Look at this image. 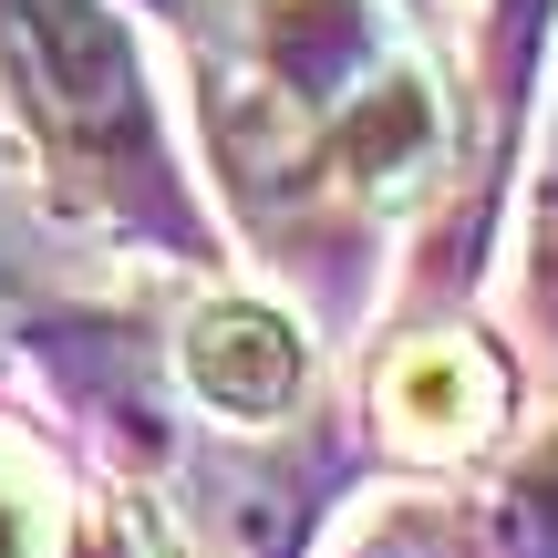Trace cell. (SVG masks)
<instances>
[{
	"label": "cell",
	"instance_id": "6da1fadb",
	"mask_svg": "<svg viewBox=\"0 0 558 558\" xmlns=\"http://www.w3.org/2000/svg\"><path fill=\"white\" fill-rule=\"evenodd\" d=\"M0 62L11 94L32 114V135L52 145L73 177L156 197V114H145L135 41L114 32L104 0H0Z\"/></svg>",
	"mask_w": 558,
	"mask_h": 558
},
{
	"label": "cell",
	"instance_id": "7a4b0ae2",
	"mask_svg": "<svg viewBox=\"0 0 558 558\" xmlns=\"http://www.w3.org/2000/svg\"><path fill=\"white\" fill-rule=\"evenodd\" d=\"M300 373H311V362H300V331L279 311H259V300H218V311L186 320V383H197L218 414H248V424L290 414Z\"/></svg>",
	"mask_w": 558,
	"mask_h": 558
},
{
	"label": "cell",
	"instance_id": "3957f363",
	"mask_svg": "<svg viewBox=\"0 0 558 558\" xmlns=\"http://www.w3.org/2000/svg\"><path fill=\"white\" fill-rule=\"evenodd\" d=\"M445 124H435V94H424V73H373L352 104H341L331 124H320V156L341 166V177L362 186V197H393V186H414L424 166H435Z\"/></svg>",
	"mask_w": 558,
	"mask_h": 558
},
{
	"label": "cell",
	"instance_id": "277c9868",
	"mask_svg": "<svg viewBox=\"0 0 558 558\" xmlns=\"http://www.w3.org/2000/svg\"><path fill=\"white\" fill-rule=\"evenodd\" d=\"M383 403H393L403 435L456 445V435H476V424L497 414V373H486L465 341H424V352H403L393 373H383Z\"/></svg>",
	"mask_w": 558,
	"mask_h": 558
},
{
	"label": "cell",
	"instance_id": "5b68a950",
	"mask_svg": "<svg viewBox=\"0 0 558 558\" xmlns=\"http://www.w3.org/2000/svg\"><path fill=\"white\" fill-rule=\"evenodd\" d=\"M507 507H518V548L558 558V445H548V456L518 476V497H507Z\"/></svg>",
	"mask_w": 558,
	"mask_h": 558
},
{
	"label": "cell",
	"instance_id": "8992f818",
	"mask_svg": "<svg viewBox=\"0 0 558 558\" xmlns=\"http://www.w3.org/2000/svg\"><path fill=\"white\" fill-rule=\"evenodd\" d=\"M538 300L558 311V135H548V177H538Z\"/></svg>",
	"mask_w": 558,
	"mask_h": 558
},
{
	"label": "cell",
	"instance_id": "52a82bcc",
	"mask_svg": "<svg viewBox=\"0 0 558 558\" xmlns=\"http://www.w3.org/2000/svg\"><path fill=\"white\" fill-rule=\"evenodd\" d=\"M0 558H32V507H21L11 476H0Z\"/></svg>",
	"mask_w": 558,
	"mask_h": 558
}]
</instances>
